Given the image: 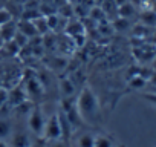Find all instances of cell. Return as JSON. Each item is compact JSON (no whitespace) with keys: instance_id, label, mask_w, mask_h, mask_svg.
Segmentation results:
<instances>
[{"instance_id":"cell-17","label":"cell","mask_w":156,"mask_h":147,"mask_svg":"<svg viewBox=\"0 0 156 147\" xmlns=\"http://www.w3.org/2000/svg\"><path fill=\"white\" fill-rule=\"evenodd\" d=\"M11 20H12V14H11L6 8L0 9V26L5 25V23H8V22H11Z\"/></svg>"},{"instance_id":"cell-1","label":"cell","mask_w":156,"mask_h":147,"mask_svg":"<svg viewBox=\"0 0 156 147\" xmlns=\"http://www.w3.org/2000/svg\"><path fill=\"white\" fill-rule=\"evenodd\" d=\"M75 107H76V112L80 115L81 121L95 124L100 120V113H101L100 103L90 88H84L80 92V95L76 98V103H75Z\"/></svg>"},{"instance_id":"cell-6","label":"cell","mask_w":156,"mask_h":147,"mask_svg":"<svg viewBox=\"0 0 156 147\" xmlns=\"http://www.w3.org/2000/svg\"><path fill=\"white\" fill-rule=\"evenodd\" d=\"M25 100H26V97H25L23 91L19 89V88H16V89H12L11 92H8V103H9V106H12V107L19 106V104L23 103Z\"/></svg>"},{"instance_id":"cell-19","label":"cell","mask_w":156,"mask_h":147,"mask_svg":"<svg viewBox=\"0 0 156 147\" xmlns=\"http://www.w3.org/2000/svg\"><path fill=\"white\" fill-rule=\"evenodd\" d=\"M8 103V91L5 88H0V109Z\"/></svg>"},{"instance_id":"cell-2","label":"cell","mask_w":156,"mask_h":147,"mask_svg":"<svg viewBox=\"0 0 156 147\" xmlns=\"http://www.w3.org/2000/svg\"><path fill=\"white\" fill-rule=\"evenodd\" d=\"M43 135L46 139H60L63 135V129H61V121L58 115H52L46 123H44V129H43Z\"/></svg>"},{"instance_id":"cell-25","label":"cell","mask_w":156,"mask_h":147,"mask_svg":"<svg viewBox=\"0 0 156 147\" xmlns=\"http://www.w3.org/2000/svg\"><path fill=\"white\" fill-rule=\"evenodd\" d=\"M0 147H8V144L5 142V139H0Z\"/></svg>"},{"instance_id":"cell-18","label":"cell","mask_w":156,"mask_h":147,"mask_svg":"<svg viewBox=\"0 0 156 147\" xmlns=\"http://www.w3.org/2000/svg\"><path fill=\"white\" fill-rule=\"evenodd\" d=\"M113 26H115L116 29L124 31V29H127V28H129V20H127V19H122V17H118V19L113 22Z\"/></svg>"},{"instance_id":"cell-9","label":"cell","mask_w":156,"mask_h":147,"mask_svg":"<svg viewBox=\"0 0 156 147\" xmlns=\"http://www.w3.org/2000/svg\"><path fill=\"white\" fill-rule=\"evenodd\" d=\"M95 136L92 133H83L76 138V147H94Z\"/></svg>"},{"instance_id":"cell-22","label":"cell","mask_w":156,"mask_h":147,"mask_svg":"<svg viewBox=\"0 0 156 147\" xmlns=\"http://www.w3.org/2000/svg\"><path fill=\"white\" fill-rule=\"evenodd\" d=\"M6 0H0V9H2V8H6Z\"/></svg>"},{"instance_id":"cell-14","label":"cell","mask_w":156,"mask_h":147,"mask_svg":"<svg viewBox=\"0 0 156 147\" xmlns=\"http://www.w3.org/2000/svg\"><path fill=\"white\" fill-rule=\"evenodd\" d=\"M130 88L132 89H142L145 84H147V81H145V78L142 77V75H139V74H136V75H133V78L130 80Z\"/></svg>"},{"instance_id":"cell-15","label":"cell","mask_w":156,"mask_h":147,"mask_svg":"<svg viewBox=\"0 0 156 147\" xmlns=\"http://www.w3.org/2000/svg\"><path fill=\"white\" fill-rule=\"evenodd\" d=\"M94 147H113V142L109 136H95Z\"/></svg>"},{"instance_id":"cell-12","label":"cell","mask_w":156,"mask_h":147,"mask_svg":"<svg viewBox=\"0 0 156 147\" xmlns=\"http://www.w3.org/2000/svg\"><path fill=\"white\" fill-rule=\"evenodd\" d=\"M141 22L144 26H154L156 28V11H144L141 14Z\"/></svg>"},{"instance_id":"cell-10","label":"cell","mask_w":156,"mask_h":147,"mask_svg":"<svg viewBox=\"0 0 156 147\" xmlns=\"http://www.w3.org/2000/svg\"><path fill=\"white\" fill-rule=\"evenodd\" d=\"M32 23H34V26H35L37 34H44V32L49 31V28H48V22H46V17L41 16V14L37 16L35 19H32Z\"/></svg>"},{"instance_id":"cell-24","label":"cell","mask_w":156,"mask_h":147,"mask_svg":"<svg viewBox=\"0 0 156 147\" xmlns=\"http://www.w3.org/2000/svg\"><path fill=\"white\" fill-rule=\"evenodd\" d=\"M116 2V5L119 6V5H122V3H126V2H129V0H115Z\"/></svg>"},{"instance_id":"cell-4","label":"cell","mask_w":156,"mask_h":147,"mask_svg":"<svg viewBox=\"0 0 156 147\" xmlns=\"http://www.w3.org/2000/svg\"><path fill=\"white\" fill-rule=\"evenodd\" d=\"M16 32H17V23L12 22V20L0 26V38L3 40V43L5 41H11L14 38Z\"/></svg>"},{"instance_id":"cell-23","label":"cell","mask_w":156,"mask_h":147,"mask_svg":"<svg viewBox=\"0 0 156 147\" xmlns=\"http://www.w3.org/2000/svg\"><path fill=\"white\" fill-rule=\"evenodd\" d=\"M52 147H66V144H64V142H55Z\"/></svg>"},{"instance_id":"cell-5","label":"cell","mask_w":156,"mask_h":147,"mask_svg":"<svg viewBox=\"0 0 156 147\" xmlns=\"http://www.w3.org/2000/svg\"><path fill=\"white\" fill-rule=\"evenodd\" d=\"M17 31H20L22 34H25L28 38H32L34 35H37V31H35V26H34L32 20H25V19H22V20L17 23Z\"/></svg>"},{"instance_id":"cell-7","label":"cell","mask_w":156,"mask_h":147,"mask_svg":"<svg viewBox=\"0 0 156 147\" xmlns=\"http://www.w3.org/2000/svg\"><path fill=\"white\" fill-rule=\"evenodd\" d=\"M29 145H31V139L26 133L17 132L12 135V147H29Z\"/></svg>"},{"instance_id":"cell-21","label":"cell","mask_w":156,"mask_h":147,"mask_svg":"<svg viewBox=\"0 0 156 147\" xmlns=\"http://www.w3.org/2000/svg\"><path fill=\"white\" fill-rule=\"evenodd\" d=\"M29 147H46V142L43 139H37L35 142H31Z\"/></svg>"},{"instance_id":"cell-8","label":"cell","mask_w":156,"mask_h":147,"mask_svg":"<svg viewBox=\"0 0 156 147\" xmlns=\"http://www.w3.org/2000/svg\"><path fill=\"white\" fill-rule=\"evenodd\" d=\"M133 14H135V6L130 2H126V3L118 6V17H122V19L129 20Z\"/></svg>"},{"instance_id":"cell-16","label":"cell","mask_w":156,"mask_h":147,"mask_svg":"<svg viewBox=\"0 0 156 147\" xmlns=\"http://www.w3.org/2000/svg\"><path fill=\"white\" fill-rule=\"evenodd\" d=\"M12 40L16 41V45H17L20 49H23V46L29 41V38H28L25 34H22L20 31H17V32H16V35H14V38H12Z\"/></svg>"},{"instance_id":"cell-20","label":"cell","mask_w":156,"mask_h":147,"mask_svg":"<svg viewBox=\"0 0 156 147\" xmlns=\"http://www.w3.org/2000/svg\"><path fill=\"white\" fill-rule=\"evenodd\" d=\"M144 98H145L147 101H150V103L156 104V94H145V95H144Z\"/></svg>"},{"instance_id":"cell-11","label":"cell","mask_w":156,"mask_h":147,"mask_svg":"<svg viewBox=\"0 0 156 147\" xmlns=\"http://www.w3.org/2000/svg\"><path fill=\"white\" fill-rule=\"evenodd\" d=\"M12 132V126H11V121L8 118H0V139H5L11 135Z\"/></svg>"},{"instance_id":"cell-3","label":"cell","mask_w":156,"mask_h":147,"mask_svg":"<svg viewBox=\"0 0 156 147\" xmlns=\"http://www.w3.org/2000/svg\"><path fill=\"white\" fill-rule=\"evenodd\" d=\"M44 123L46 121L43 118L40 107H32V110L29 112V117H28V126H29L31 132H34L35 135H41L43 129H44Z\"/></svg>"},{"instance_id":"cell-13","label":"cell","mask_w":156,"mask_h":147,"mask_svg":"<svg viewBox=\"0 0 156 147\" xmlns=\"http://www.w3.org/2000/svg\"><path fill=\"white\" fill-rule=\"evenodd\" d=\"M73 86H75V84L72 83V80L63 78L61 83H60V91H61V94H63L64 97H70V95L75 92V88H73Z\"/></svg>"}]
</instances>
